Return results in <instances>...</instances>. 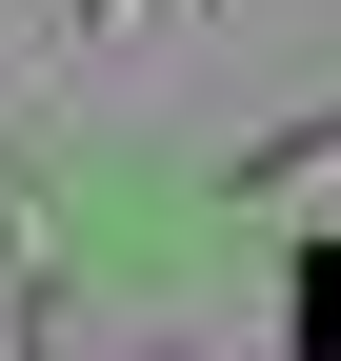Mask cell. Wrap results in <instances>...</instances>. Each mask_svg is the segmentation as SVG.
I'll list each match as a JSON object with an SVG mask.
<instances>
[{"label": "cell", "mask_w": 341, "mask_h": 361, "mask_svg": "<svg viewBox=\"0 0 341 361\" xmlns=\"http://www.w3.org/2000/svg\"><path fill=\"white\" fill-rule=\"evenodd\" d=\"M302 180H341V101H321V121H281V141H241L221 201H302Z\"/></svg>", "instance_id": "6da1fadb"}, {"label": "cell", "mask_w": 341, "mask_h": 361, "mask_svg": "<svg viewBox=\"0 0 341 361\" xmlns=\"http://www.w3.org/2000/svg\"><path fill=\"white\" fill-rule=\"evenodd\" d=\"M141 20H161V0H61V61H120Z\"/></svg>", "instance_id": "7a4b0ae2"}, {"label": "cell", "mask_w": 341, "mask_h": 361, "mask_svg": "<svg viewBox=\"0 0 341 361\" xmlns=\"http://www.w3.org/2000/svg\"><path fill=\"white\" fill-rule=\"evenodd\" d=\"M0 261H40V161L0 141Z\"/></svg>", "instance_id": "3957f363"}]
</instances>
